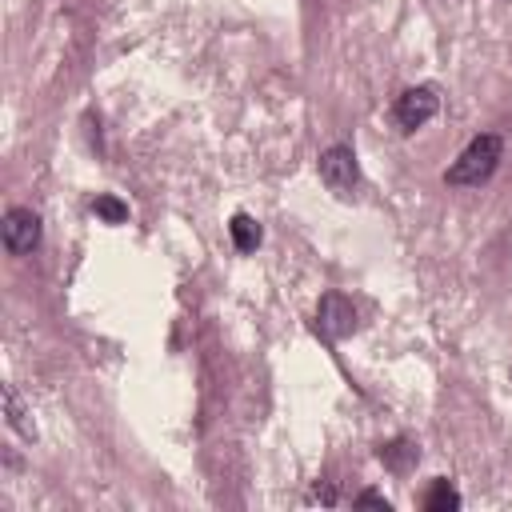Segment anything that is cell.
Listing matches in <instances>:
<instances>
[{"label": "cell", "instance_id": "obj_1", "mask_svg": "<svg viewBox=\"0 0 512 512\" xmlns=\"http://www.w3.org/2000/svg\"><path fill=\"white\" fill-rule=\"evenodd\" d=\"M500 152H504V140H500L496 132H480V136H472V140L464 144V152L448 164L444 184H456V188H476V184H484V180L496 172Z\"/></svg>", "mask_w": 512, "mask_h": 512}, {"label": "cell", "instance_id": "obj_2", "mask_svg": "<svg viewBox=\"0 0 512 512\" xmlns=\"http://www.w3.org/2000/svg\"><path fill=\"white\" fill-rule=\"evenodd\" d=\"M440 112V92L432 84H416V88H404L392 104V120L400 124V132H416L424 128L432 116Z\"/></svg>", "mask_w": 512, "mask_h": 512}, {"label": "cell", "instance_id": "obj_3", "mask_svg": "<svg viewBox=\"0 0 512 512\" xmlns=\"http://www.w3.org/2000/svg\"><path fill=\"white\" fill-rule=\"evenodd\" d=\"M316 168H320V180H324L336 196H348V192L360 184V164H356V152H352L348 144L324 148L320 160H316Z\"/></svg>", "mask_w": 512, "mask_h": 512}, {"label": "cell", "instance_id": "obj_4", "mask_svg": "<svg viewBox=\"0 0 512 512\" xmlns=\"http://www.w3.org/2000/svg\"><path fill=\"white\" fill-rule=\"evenodd\" d=\"M0 236H4V248L12 256H28L36 244H40V216L32 208H8L4 220H0Z\"/></svg>", "mask_w": 512, "mask_h": 512}, {"label": "cell", "instance_id": "obj_5", "mask_svg": "<svg viewBox=\"0 0 512 512\" xmlns=\"http://www.w3.org/2000/svg\"><path fill=\"white\" fill-rule=\"evenodd\" d=\"M356 328V308L344 292H324L316 304V332L324 340H344Z\"/></svg>", "mask_w": 512, "mask_h": 512}, {"label": "cell", "instance_id": "obj_6", "mask_svg": "<svg viewBox=\"0 0 512 512\" xmlns=\"http://www.w3.org/2000/svg\"><path fill=\"white\" fill-rule=\"evenodd\" d=\"M376 456H380V464H384V468H392V472H408V468L420 460V448H416L412 440L396 436V440L380 444V448H376Z\"/></svg>", "mask_w": 512, "mask_h": 512}, {"label": "cell", "instance_id": "obj_7", "mask_svg": "<svg viewBox=\"0 0 512 512\" xmlns=\"http://www.w3.org/2000/svg\"><path fill=\"white\" fill-rule=\"evenodd\" d=\"M4 420H8V428H12V432H20L24 440H32V436H36V424L28 420V408L20 404V396H16V388H12V384H4Z\"/></svg>", "mask_w": 512, "mask_h": 512}, {"label": "cell", "instance_id": "obj_8", "mask_svg": "<svg viewBox=\"0 0 512 512\" xmlns=\"http://www.w3.org/2000/svg\"><path fill=\"white\" fill-rule=\"evenodd\" d=\"M424 508H428V512H456V508H460V492H456L444 476H436V480L428 484V492H424Z\"/></svg>", "mask_w": 512, "mask_h": 512}, {"label": "cell", "instance_id": "obj_9", "mask_svg": "<svg viewBox=\"0 0 512 512\" xmlns=\"http://www.w3.org/2000/svg\"><path fill=\"white\" fill-rule=\"evenodd\" d=\"M228 232H232L236 252H252V248L260 244V224H256L248 212H236V216L228 220Z\"/></svg>", "mask_w": 512, "mask_h": 512}, {"label": "cell", "instance_id": "obj_10", "mask_svg": "<svg viewBox=\"0 0 512 512\" xmlns=\"http://www.w3.org/2000/svg\"><path fill=\"white\" fill-rule=\"evenodd\" d=\"M92 212H96L104 224H124V220H128V204H120L116 196H96V200H92Z\"/></svg>", "mask_w": 512, "mask_h": 512}, {"label": "cell", "instance_id": "obj_11", "mask_svg": "<svg viewBox=\"0 0 512 512\" xmlns=\"http://www.w3.org/2000/svg\"><path fill=\"white\" fill-rule=\"evenodd\" d=\"M308 500H312V504H336L340 496H336V488L324 480V484H316V488H312V496H308Z\"/></svg>", "mask_w": 512, "mask_h": 512}, {"label": "cell", "instance_id": "obj_12", "mask_svg": "<svg viewBox=\"0 0 512 512\" xmlns=\"http://www.w3.org/2000/svg\"><path fill=\"white\" fill-rule=\"evenodd\" d=\"M356 504H364V508H380V512H388V508H392L380 492H360V496H356Z\"/></svg>", "mask_w": 512, "mask_h": 512}]
</instances>
